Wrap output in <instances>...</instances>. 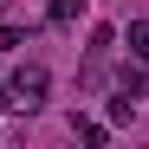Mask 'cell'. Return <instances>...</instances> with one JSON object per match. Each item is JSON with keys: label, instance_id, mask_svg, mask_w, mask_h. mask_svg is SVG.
I'll return each instance as SVG.
<instances>
[{"label": "cell", "instance_id": "obj_3", "mask_svg": "<svg viewBox=\"0 0 149 149\" xmlns=\"http://www.w3.org/2000/svg\"><path fill=\"white\" fill-rule=\"evenodd\" d=\"M71 130H78L91 149H104V143H110V130H104V123H91V117H71Z\"/></svg>", "mask_w": 149, "mask_h": 149}, {"label": "cell", "instance_id": "obj_7", "mask_svg": "<svg viewBox=\"0 0 149 149\" xmlns=\"http://www.w3.org/2000/svg\"><path fill=\"white\" fill-rule=\"evenodd\" d=\"M19 39H26V33H19V26H0V52H13Z\"/></svg>", "mask_w": 149, "mask_h": 149}, {"label": "cell", "instance_id": "obj_4", "mask_svg": "<svg viewBox=\"0 0 149 149\" xmlns=\"http://www.w3.org/2000/svg\"><path fill=\"white\" fill-rule=\"evenodd\" d=\"M143 84H149L143 65H123V71H117V91H123V97H143Z\"/></svg>", "mask_w": 149, "mask_h": 149}, {"label": "cell", "instance_id": "obj_6", "mask_svg": "<svg viewBox=\"0 0 149 149\" xmlns=\"http://www.w3.org/2000/svg\"><path fill=\"white\" fill-rule=\"evenodd\" d=\"M110 45H117V33H110V26H91V58H104Z\"/></svg>", "mask_w": 149, "mask_h": 149}, {"label": "cell", "instance_id": "obj_5", "mask_svg": "<svg viewBox=\"0 0 149 149\" xmlns=\"http://www.w3.org/2000/svg\"><path fill=\"white\" fill-rule=\"evenodd\" d=\"M130 52L149 65V19H130Z\"/></svg>", "mask_w": 149, "mask_h": 149}, {"label": "cell", "instance_id": "obj_2", "mask_svg": "<svg viewBox=\"0 0 149 149\" xmlns=\"http://www.w3.org/2000/svg\"><path fill=\"white\" fill-rule=\"evenodd\" d=\"M78 13H84V0H52V7H45V19H52V26H71Z\"/></svg>", "mask_w": 149, "mask_h": 149}, {"label": "cell", "instance_id": "obj_1", "mask_svg": "<svg viewBox=\"0 0 149 149\" xmlns=\"http://www.w3.org/2000/svg\"><path fill=\"white\" fill-rule=\"evenodd\" d=\"M45 84H52V78H45V65H19L13 78H7V104H13L19 117H33V110L45 104Z\"/></svg>", "mask_w": 149, "mask_h": 149}]
</instances>
